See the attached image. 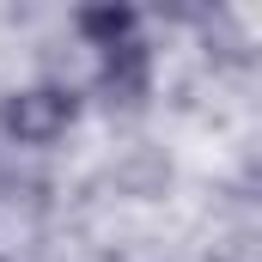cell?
Wrapping results in <instances>:
<instances>
[{
  "label": "cell",
  "instance_id": "1",
  "mask_svg": "<svg viewBox=\"0 0 262 262\" xmlns=\"http://www.w3.org/2000/svg\"><path fill=\"white\" fill-rule=\"evenodd\" d=\"M73 31L92 49V92L110 110H140L152 98V43L134 6H85Z\"/></svg>",
  "mask_w": 262,
  "mask_h": 262
},
{
  "label": "cell",
  "instance_id": "2",
  "mask_svg": "<svg viewBox=\"0 0 262 262\" xmlns=\"http://www.w3.org/2000/svg\"><path fill=\"white\" fill-rule=\"evenodd\" d=\"M79 110H85V98L67 79H37V85H18V92L0 98V134H6V146L43 152V146L67 140V128L79 122Z\"/></svg>",
  "mask_w": 262,
  "mask_h": 262
}]
</instances>
